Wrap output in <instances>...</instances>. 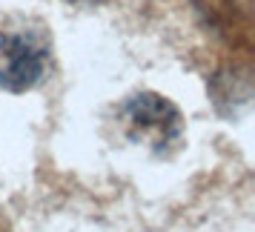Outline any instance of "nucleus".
I'll list each match as a JSON object with an SVG mask.
<instances>
[{
  "label": "nucleus",
  "instance_id": "nucleus-1",
  "mask_svg": "<svg viewBox=\"0 0 255 232\" xmlns=\"http://www.w3.org/2000/svg\"><path fill=\"white\" fill-rule=\"evenodd\" d=\"M52 63V35L35 17L0 20V89L29 92L43 83Z\"/></svg>",
  "mask_w": 255,
  "mask_h": 232
},
{
  "label": "nucleus",
  "instance_id": "nucleus-2",
  "mask_svg": "<svg viewBox=\"0 0 255 232\" xmlns=\"http://www.w3.org/2000/svg\"><path fill=\"white\" fill-rule=\"evenodd\" d=\"M81 3H98V0H81Z\"/></svg>",
  "mask_w": 255,
  "mask_h": 232
}]
</instances>
